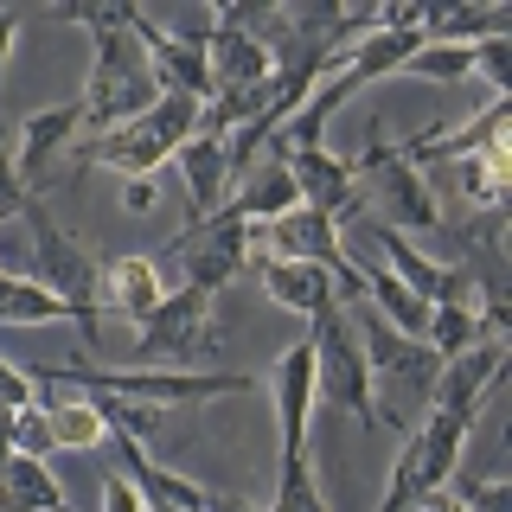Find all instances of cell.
Instances as JSON below:
<instances>
[{
    "instance_id": "5bb4252c",
    "label": "cell",
    "mask_w": 512,
    "mask_h": 512,
    "mask_svg": "<svg viewBox=\"0 0 512 512\" xmlns=\"http://www.w3.org/2000/svg\"><path fill=\"white\" fill-rule=\"evenodd\" d=\"M135 39H141V52H148V64H154L160 90H180V96H192V103H212V71H205V52L180 45L167 26H154L148 13H135Z\"/></svg>"
},
{
    "instance_id": "d6a6232c",
    "label": "cell",
    "mask_w": 512,
    "mask_h": 512,
    "mask_svg": "<svg viewBox=\"0 0 512 512\" xmlns=\"http://www.w3.org/2000/svg\"><path fill=\"white\" fill-rule=\"evenodd\" d=\"M205 512H256V506H244V500H224V493H212V500H205Z\"/></svg>"
},
{
    "instance_id": "44dd1931",
    "label": "cell",
    "mask_w": 512,
    "mask_h": 512,
    "mask_svg": "<svg viewBox=\"0 0 512 512\" xmlns=\"http://www.w3.org/2000/svg\"><path fill=\"white\" fill-rule=\"evenodd\" d=\"M480 340H500V333L480 320V308L474 301H442V308H429V327H423V346L436 352V365H448V359H461L468 346H480Z\"/></svg>"
},
{
    "instance_id": "f1b7e54d",
    "label": "cell",
    "mask_w": 512,
    "mask_h": 512,
    "mask_svg": "<svg viewBox=\"0 0 512 512\" xmlns=\"http://www.w3.org/2000/svg\"><path fill=\"white\" fill-rule=\"evenodd\" d=\"M103 512H148V500H141V493L128 487L116 468H109V474H103Z\"/></svg>"
},
{
    "instance_id": "6da1fadb",
    "label": "cell",
    "mask_w": 512,
    "mask_h": 512,
    "mask_svg": "<svg viewBox=\"0 0 512 512\" xmlns=\"http://www.w3.org/2000/svg\"><path fill=\"white\" fill-rule=\"evenodd\" d=\"M52 20L90 32V84L77 96V103H84V141L135 122L141 109H154L160 77H154L148 52H141V39H135V7L71 0V7H52Z\"/></svg>"
},
{
    "instance_id": "7402d4cb",
    "label": "cell",
    "mask_w": 512,
    "mask_h": 512,
    "mask_svg": "<svg viewBox=\"0 0 512 512\" xmlns=\"http://www.w3.org/2000/svg\"><path fill=\"white\" fill-rule=\"evenodd\" d=\"M52 320H64L52 288L39 276H7L0 269V327H52Z\"/></svg>"
},
{
    "instance_id": "f546056e",
    "label": "cell",
    "mask_w": 512,
    "mask_h": 512,
    "mask_svg": "<svg viewBox=\"0 0 512 512\" xmlns=\"http://www.w3.org/2000/svg\"><path fill=\"white\" fill-rule=\"evenodd\" d=\"M26 205H32V192H26L20 180H13V154L0 148V212L13 218V212H26Z\"/></svg>"
},
{
    "instance_id": "484cf974",
    "label": "cell",
    "mask_w": 512,
    "mask_h": 512,
    "mask_svg": "<svg viewBox=\"0 0 512 512\" xmlns=\"http://www.w3.org/2000/svg\"><path fill=\"white\" fill-rule=\"evenodd\" d=\"M13 455H26V461H52V429H45L39 397H32L26 410H13Z\"/></svg>"
},
{
    "instance_id": "5b68a950",
    "label": "cell",
    "mask_w": 512,
    "mask_h": 512,
    "mask_svg": "<svg viewBox=\"0 0 512 512\" xmlns=\"http://www.w3.org/2000/svg\"><path fill=\"white\" fill-rule=\"evenodd\" d=\"M308 346H314V397H327L333 410L359 416L365 429H397V416H384V410H378V397H372V365H365V340H359V327H352V314H346V308L320 314L314 327H308Z\"/></svg>"
},
{
    "instance_id": "e0dca14e",
    "label": "cell",
    "mask_w": 512,
    "mask_h": 512,
    "mask_svg": "<svg viewBox=\"0 0 512 512\" xmlns=\"http://www.w3.org/2000/svg\"><path fill=\"white\" fill-rule=\"evenodd\" d=\"M423 45H480V39H512V7H423Z\"/></svg>"
},
{
    "instance_id": "cb8c5ba5",
    "label": "cell",
    "mask_w": 512,
    "mask_h": 512,
    "mask_svg": "<svg viewBox=\"0 0 512 512\" xmlns=\"http://www.w3.org/2000/svg\"><path fill=\"white\" fill-rule=\"evenodd\" d=\"M269 512H327V500H320V487H314L308 455H288V461H282V474H276V500H269Z\"/></svg>"
},
{
    "instance_id": "ac0fdd59",
    "label": "cell",
    "mask_w": 512,
    "mask_h": 512,
    "mask_svg": "<svg viewBox=\"0 0 512 512\" xmlns=\"http://www.w3.org/2000/svg\"><path fill=\"white\" fill-rule=\"evenodd\" d=\"M103 295H109V308H116L122 320H148L160 301H167V282H160V263L154 256H116V263L103 269Z\"/></svg>"
},
{
    "instance_id": "9a60e30c",
    "label": "cell",
    "mask_w": 512,
    "mask_h": 512,
    "mask_svg": "<svg viewBox=\"0 0 512 512\" xmlns=\"http://www.w3.org/2000/svg\"><path fill=\"white\" fill-rule=\"evenodd\" d=\"M180 173H186V199H192V224H205V218H218L224 212V199H231V167H224V141L218 135H192L180 154Z\"/></svg>"
},
{
    "instance_id": "4fadbf2b",
    "label": "cell",
    "mask_w": 512,
    "mask_h": 512,
    "mask_svg": "<svg viewBox=\"0 0 512 512\" xmlns=\"http://www.w3.org/2000/svg\"><path fill=\"white\" fill-rule=\"evenodd\" d=\"M256 276H263V295L276 301L282 314H301L314 327L320 314H333L340 308V288H333L327 269H314V263H282V256H256Z\"/></svg>"
},
{
    "instance_id": "2e32d148",
    "label": "cell",
    "mask_w": 512,
    "mask_h": 512,
    "mask_svg": "<svg viewBox=\"0 0 512 512\" xmlns=\"http://www.w3.org/2000/svg\"><path fill=\"white\" fill-rule=\"evenodd\" d=\"M58 391V384H52ZM39 391V410H45V429H52V448H71V455H90V448L109 442V416L90 391H71V397H52Z\"/></svg>"
},
{
    "instance_id": "d4e9b609",
    "label": "cell",
    "mask_w": 512,
    "mask_h": 512,
    "mask_svg": "<svg viewBox=\"0 0 512 512\" xmlns=\"http://www.w3.org/2000/svg\"><path fill=\"white\" fill-rule=\"evenodd\" d=\"M448 500L461 512H512V480H474V474H448Z\"/></svg>"
},
{
    "instance_id": "4dcf8cb0",
    "label": "cell",
    "mask_w": 512,
    "mask_h": 512,
    "mask_svg": "<svg viewBox=\"0 0 512 512\" xmlns=\"http://www.w3.org/2000/svg\"><path fill=\"white\" fill-rule=\"evenodd\" d=\"M122 205H128L135 218H148L154 205H160V186H154V180H122Z\"/></svg>"
},
{
    "instance_id": "d6986e66",
    "label": "cell",
    "mask_w": 512,
    "mask_h": 512,
    "mask_svg": "<svg viewBox=\"0 0 512 512\" xmlns=\"http://www.w3.org/2000/svg\"><path fill=\"white\" fill-rule=\"evenodd\" d=\"M0 512H71V506H64V487L45 461L0 455Z\"/></svg>"
},
{
    "instance_id": "603a6c76",
    "label": "cell",
    "mask_w": 512,
    "mask_h": 512,
    "mask_svg": "<svg viewBox=\"0 0 512 512\" xmlns=\"http://www.w3.org/2000/svg\"><path fill=\"white\" fill-rule=\"evenodd\" d=\"M397 77H429V84H455V77H474V45H416Z\"/></svg>"
},
{
    "instance_id": "1f68e13d",
    "label": "cell",
    "mask_w": 512,
    "mask_h": 512,
    "mask_svg": "<svg viewBox=\"0 0 512 512\" xmlns=\"http://www.w3.org/2000/svg\"><path fill=\"white\" fill-rule=\"evenodd\" d=\"M13 32H20V13H0V90H7V52H13Z\"/></svg>"
},
{
    "instance_id": "277c9868",
    "label": "cell",
    "mask_w": 512,
    "mask_h": 512,
    "mask_svg": "<svg viewBox=\"0 0 512 512\" xmlns=\"http://www.w3.org/2000/svg\"><path fill=\"white\" fill-rule=\"evenodd\" d=\"M26 231H32V256H39V282L58 295L64 320H71L77 333H84V346L103 340V314H96V301H103V263L77 244L71 231H58L52 218L39 212V205H26Z\"/></svg>"
},
{
    "instance_id": "7c38bea8",
    "label": "cell",
    "mask_w": 512,
    "mask_h": 512,
    "mask_svg": "<svg viewBox=\"0 0 512 512\" xmlns=\"http://www.w3.org/2000/svg\"><path fill=\"white\" fill-rule=\"evenodd\" d=\"M352 327H359L365 340V365H372V378H404V384H436V352L423 340H404L397 327H384L372 308H352Z\"/></svg>"
},
{
    "instance_id": "8fae6325",
    "label": "cell",
    "mask_w": 512,
    "mask_h": 512,
    "mask_svg": "<svg viewBox=\"0 0 512 512\" xmlns=\"http://www.w3.org/2000/svg\"><path fill=\"white\" fill-rule=\"evenodd\" d=\"M269 397H276V429H282V461L308 455V416H314V346L295 340L269 372Z\"/></svg>"
},
{
    "instance_id": "9c48e42d",
    "label": "cell",
    "mask_w": 512,
    "mask_h": 512,
    "mask_svg": "<svg viewBox=\"0 0 512 512\" xmlns=\"http://www.w3.org/2000/svg\"><path fill=\"white\" fill-rule=\"evenodd\" d=\"M84 135V103H52V109H32L20 122V141H13V180L26 192L45 186V173H52L58 154H71V141Z\"/></svg>"
},
{
    "instance_id": "8992f818",
    "label": "cell",
    "mask_w": 512,
    "mask_h": 512,
    "mask_svg": "<svg viewBox=\"0 0 512 512\" xmlns=\"http://www.w3.org/2000/svg\"><path fill=\"white\" fill-rule=\"evenodd\" d=\"M352 180H359V212H372V224H384V231L410 237V231H436L442 224L436 192L423 186V173H416L378 128H372V148H365L359 167H352Z\"/></svg>"
},
{
    "instance_id": "ba28073f",
    "label": "cell",
    "mask_w": 512,
    "mask_h": 512,
    "mask_svg": "<svg viewBox=\"0 0 512 512\" xmlns=\"http://www.w3.org/2000/svg\"><path fill=\"white\" fill-rule=\"evenodd\" d=\"M500 378H506V340H480V346H468L461 359H448L442 372H436V410H429V416H448V423L474 429L480 404L500 391Z\"/></svg>"
},
{
    "instance_id": "ffe728a7",
    "label": "cell",
    "mask_w": 512,
    "mask_h": 512,
    "mask_svg": "<svg viewBox=\"0 0 512 512\" xmlns=\"http://www.w3.org/2000/svg\"><path fill=\"white\" fill-rule=\"evenodd\" d=\"M301 205V192H295V180H288V167L276 154H269V167L263 173H250L244 186L224 199V212L231 218H244V224H269V218H282V212H295Z\"/></svg>"
},
{
    "instance_id": "30bf717a",
    "label": "cell",
    "mask_w": 512,
    "mask_h": 512,
    "mask_svg": "<svg viewBox=\"0 0 512 512\" xmlns=\"http://www.w3.org/2000/svg\"><path fill=\"white\" fill-rule=\"evenodd\" d=\"M269 154H276V148H269ZM276 160L288 167V180H295V192H301V205H308V212H327L333 224H340L352 205H359V180H352V160L327 154V148H282Z\"/></svg>"
},
{
    "instance_id": "7a4b0ae2",
    "label": "cell",
    "mask_w": 512,
    "mask_h": 512,
    "mask_svg": "<svg viewBox=\"0 0 512 512\" xmlns=\"http://www.w3.org/2000/svg\"><path fill=\"white\" fill-rule=\"evenodd\" d=\"M32 384L122 397V404H141V410H192V404H212V397L256 391L244 372H173V365H45V372H32Z\"/></svg>"
},
{
    "instance_id": "52a82bcc",
    "label": "cell",
    "mask_w": 512,
    "mask_h": 512,
    "mask_svg": "<svg viewBox=\"0 0 512 512\" xmlns=\"http://www.w3.org/2000/svg\"><path fill=\"white\" fill-rule=\"evenodd\" d=\"M135 365H154L167 359L173 372H192V365L218 359V327H212V295H199V288H173L160 308L135 327V352H128Z\"/></svg>"
},
{
    "instance_id": "3957f363",
    "label": "cell",
    "mask_w": 512,
    "mask_h": 512,
    "mask_svg": "<svg viewBox=\"0 0 512 512\" xmlns=\"http://www.w3.org/2000/svg\"><path fill=\"white\" fill-rule=\"evenodd\" d=\"M199 128H205V103H192L180 90H160L154 109H141L135 122L109 128V135H90L77 148V167H109L122 180H154L160 160H173Z\"/></svg>"
},
{
    "instance_id": "83f0119b",
    "label": "cell",
    "mask_w": 512,
    "mask_h": 512,
    "mask_svg": "<svg viewBox=\"0 0 512 512\" xmlns=\"http://www.w3.org/2000/svg\"><path fill=\"white\" fill-rule=\"evenodd\" d=\"M32 397H39V384H32V372H20L13 359H0V410H26Z\"/></svg>"
},
{
    "instance_id": "4316f807",
    "label": "cell",
    "mask_w": 512,
    "mask_h": 512,
    "mask_svg": "<svg viewBox=\"0 0 512 512\" xmlns=\"http://www.w3.org/2000/svg\"><path fill=\"white\" fill-rule=\"evenodd\" d=\"M474 71L493 84V96H512V39H480L474 45Z\"/></svg>"
}]
</instances>
